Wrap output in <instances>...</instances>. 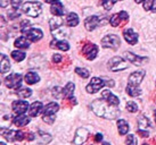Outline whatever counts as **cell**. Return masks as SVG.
Listing matches in <instances>:
<instances>
[{"mask_svg":"<svg viewBox=\"0 0 156 145\" xmlns=\"http://www.w3.org/2000/svg\"><path fill=\"white\" fill-rule=\"evenodd\" d=\"M91 109L98 117L105 118V119H116L120 116V110L117 109L116 106H113L108 103L104 99H97L91 103Z\"/></svg>","mask_w":156,"mask_h":145,"instance_id":"6da1fadb","label":"cell"},{"mask_svg":"<svg viewBox=\"0 0 156 145\" xmlns=\"http://www.w3.org/2000/svg\"><path fill=\"white\" fill-rule=\"evenodd\" d=\"M23 12L30 16V17H38L41 12H42V5L40 2H34V1H29L23 5Z\"/></svg>","mask_w":156,"mask_h":145,"instance_id":"7a4b0ae2","label":"cell"},{"mask_svg":"<svg viewBox=\"0 0 156 145\" xmlns=\"http://www.w3.org/2000/svg\"><path fill=\"white\" fill-rule=\"evenodd\" d=\"M107 67L111 72H121L128 68V62L122 57H113L108 60Z\"/></svg>","mask_w":156,"mask_h":145,"instance_id":"3957f363","label":"cell"},{"mask_svg":"<svg viewBox=\"0 0 156 145\" xmlns=\"http://www.w3.org/2000/svg\"><path fill=\"white\" fill-rule=\"evenodd\" d=\"M21 32L30 40L31 42H37V41H40L41 39L44 38V33H42V31L40 30V29L25 27V29H22Z\"/></svg>","mask_w":156,"mask_h":145,"instance_id":"277c9868","label":"cell"},{"mask_svg":"<svg viewBox=\"0 0 156 145\" xmlns=\"http://www.w3.org/2000/svg\"><path fill=\"white\" fill-rule=\"evenodd\" d=\"M23 77L21 74H10L9 76L5 78V85L8 89H14V90H18L22 84Z\"/></svg>","mask_w":156,"mask_h":145,"instance_id":"5b68a950","label":"cell"},{"mask_svg":"<svg viewBox=\"0 0 156 145\" xmlns=\"http://www.w3.org/2000/svg\"><path fill=\"white\" fill-rule=\"evenodd\" d=\"M121 44L120 38L115 34H108L104 36L101 40V47L103 48H111V49H117Z\"/></svg>","mask_w":156,"mask_h":145,"instance_id":"8992f818","label":"cell"},{"mask_svg":"<svg viewBox=\"0 0 156 145\" xmlns=\"http://www.w3.org/2000/svg\"><path fill=\"white\" fill-rule=\"evenodd\" d=\"M105 85H106L105 79L99 78V77H94V78H91L90 83L87 85L86 90H87L88 93L94 94V93H97V92H98L101 87H104Z\"/></svg>","mask_w":156,"mask_h":145,"instance_id":"52a82bcc","label":"cell"},{"mask_svg":"<svg viewBox=\"0 0 156 145\" xmlns=\"http://www.w3.org/2000/svg\"><path fill=\"white\" fill-rule=\"evenodd\" d=\"M1 134H2V136L8 142H17V141L20 142L24 138V134L21 130H12V129L5 130L4 128H2Z\"/></svg>","mask_w":156,"mask_h":145,"instance_id":"ba28073f","label":"cell"},{"mask_svg":"<svg viewBox=\"0 0 156 145\" xmlns=\"http://www.w3.org/2000/svg\"><path fill=\"white\" fill-rule=\"evenodd\" d=\"M88 136H89V130L84 127H80L76 129L75 132V136H74V144L75 145H82L84 142L88 140Z\"/></svg>","mask_w":156,"mask_h":145,"instance_id":"9c48e42d","label":"cell"},{"mask_svg":"<svg viewBox=\"0 0 156 145\" xmlns=\"http://www.w3.org/2000/svg\"><path fill=\"white\" fill-rule=\"evenodd\" d=\"M82 53L86 56V58L88 60H94L98 55V47L94 43L86 44L82 49Z\"/></svg>","mask_w":156,"mask_h":145,"instance_id":"30bf717a","label":"cell"},{"mask_svg":"<svg viewBox=\"0 0 156 145\" xmlns=\"http://www.w3.org/2000/svg\"><path fill=\"white\" fill-rule=\"evenodd\" d=\"M12 108H13V111L16 113V115H23L25 113L27 109L30 108L29 103L24 101V100H16L14 101L13 104H12Z\"/></svg>","mask_w":156,"mask_h":145,"instance_id":"8fae6325","label":"cell"},{"mask_svg":"<svg viewBox=\"0 0 156 145\" xmlns=\"http://www.w3.org/2000/svg\"><path fill=\"white\" fill-rule=\"evenodd\" d=\"M124 57L126 58L128 61H130L131 64L136 65V66H140V65H143L148 61L147 57H140V56L134 55V53L129 52V51L124 52Z\"/></svg>","mask_w":156,"mask_h":145,"instance_id":"7c38bea8","label":"cell"},{"mask_svg":"<svg viewBox=\"0 0 156 145\" xmlns=\"http://www.w3.org/2000/svg\"><path fill=\"white\" fill-rule=\"evenodd\" d=\"M146 75V72L145 70H138V72H132L130 76H129V79H128V84L134 86H139L143 82L144 77Z\"/></svg>","mask_w":156,"mask_h":145,"instance_id":"4fadbf2b","label":"cell"},{"mask_svg":"<svg viewBox=\"0 0 156 145\" xmlns=\"http://www.w3.org/2000/svg\"><path fill=\"white\" fill-rule=\"evenodd\" d=\"M128 19H129V15H128V13L124 12V10H122V12H120V13L112 15V17H111V19H109V23H111V25H112L113 27H116V26L120 25L121 21H128Z\"/></svg>","mask_w":156,"mask_h":145,"instance_id":"5bb4252c","label":"cell"},{"mask_svg":"<svg viewBox=\"0 0 156 145\" xmlns=\"http://www.w3.org/2000/svg\"><path fill=\"white\" fill-rule=\"evenodd\" d=\"M123 36H124L126 42L131 46H133L138 42V33H136L132 29H126L123 31Z\"/></svg>","mask_w":156,"mask_h":145,"instance_id":"9a60e30c","label":"cell"},{"mask_svg":"<svg viewBox=\"0 0 156 145\" xmlns=\"http://www.w3.org/2000/svg\"><path fill=\"white\" fill-rule=\"evenodd\" d=\"M51 34L54 35V38L56 40H64L69 35V30L65 26H59L58 29L51 31Z\"/></svg>","mask_w":156,"mask_h":145,"instance_id":"2e32d148","label":"cell"},{"mask_svg":"<svg viewBox=\"0 0 156 145\" xmlns=\"http://www.w3.org/2000/svg\"><path fill=\"white\" fill-rule=\"evenodd\" d=\"M99 24H100V18L98 16H95V15L89 16L84 21V26H86V29L88 31H94Z\"/></svg>","mask_w":156,"mask_h":145,"instance_id":"e0dca14e","label":"cell"},{"mask_svg":"<svg viewBox=\"0 0 156 145\" xmlns=\"http://www.w3.org/2000/svg\"><path fill=\"white\" fill-rule=\"evenodd\" d=\"M44 104H42V102L35 101L29 108V115H30V117H37V116H39L44 111Z\"/></svg>","mask_w":156,"mask_h":145,"instance_id":"ac0fdd59","label":"cell"},{"mask_svg":"<svg viewBox=\"0 0 156 145\" xmlns=\"http://www.w3.org/2000/svg\"><path fill=\"white\" fill-rule=\"evenodd\" d=\"M101 98L104 99V100H106L108 103L113 104V106L119 107V104H120V100H119V98H117L116 95H114V94H113L109 90L103 91V93H101Z\"/></svg>","mask_w":156,"mask_h":145,"instance_id":"d6986e66","label":"cell"},{"mask_svg":"<svg viewBox=\"0 0 156 145\" xmlns=\"http://www.w3.org/2000/svg\"><path fill=\"white\" fill-rule=\"evenodd\" d=\"M50 47L59 49V50H63V51H67L69 49V44L65 40H54V41L50 43Z\"/></svg>","mask_w":156,"mask_h":145,"instance_id":"ffe728a7","label":"cell"},{"mask_svg":"<svg viewBox=\"0 0 156 145\" xmlns=\"http://www.w3.org/2000/svg\"><path fill=\"white\" fill-rule=\"evenodd\" d=\"M30 117H27V116H25L24 113L23 115H17L15 118H14V124L16 125L17 127H24V126H26V125L30 123Z\"/></svg>","mask_w":156,"mask_h":145,"instance_id":"44dd1931","label":"cell"},{"mask_svg":"<svg viewBox=\"0 0 156 145\" xmlns=\"http://www.w3.org/2000/svg\"><path fill=\"white\" fill-rule=\"evenodd\" d=\"M14 46L16 48H20V49H29L30 48V40L26 36H20L15 40Z\"/></svg>","mask_w":156,"mask_h":145,"instance_id":"7402d4cb","label":"cell"},{"mask_svg":"<svg viewBox=\"0 0 156 145\" xmlns=\"http://www.w3.org/2000/svg\"><path fill=\"white\" fill-rule=\"evenodd\" d=\"M24 79L27 84H30V85H33L35 83H38L40 81V76L34 72H29L25 74V76H24Z\"/></svg>","mask_w":156,"mask_h":145,"instance_id":"603a6c76","label":"cell"},{"mask_svg":"<svg viewBox=\"0 0 156 145\" xmlns=\"http://www.w3.org/2000/svg\"><path fill=\"white\" fill-rule=\"evenodd\" d=\"M59 110V106L56 102H50L44 108V115H55L57 111Z\"/></svg>","mask_w":156,"mask_h":145,"instance_id":"cb8c5ba5","label":"cell"},{"mask_svg":"<svg viewBox=\"0 0 156 145\" xmlns=\"http://www.w3.org/2000/svg\"><path fill=\"white\" fill-rule=\"evenodd\" d=\"M50 12H51L52 15L55 16H62L64 15V7H63V4L61 1H58L56 4H52L51 7H50Z\"/></svg>","mask_w":156,"mask_h":145,"instance_id":"d4e9b609","label":"cell"},{"mask_svg":"<svg viewBox=\"0 0 156 145\" xmlns=\"http://www.w3.org/2000/svg\"><path fill=\"white\" fill-rule=\"evenodd\" d=\"M10 69V61L9 58L6 55H1V61H0V70L2 74L9 72Z\"/></svg>","mask_w":156,"mask_h":145,"instance_id":"484cf974","label":"cell"},{"mask_svg":"<svg viewBox=\"0 0 156 145\" xmlns=\"http://www.w3.org/2000/svg\"><path fill=\"white\" fill-rule=\"evenodd\" d=\"M74 89H75V85H74L72 82H69L66 86L63 89V94H64V98L66 99H72L73 98V93H74Z\"/></svg>","mask_w":156,"mask_h":145,"instance_id":"4316f807","label":"cell"},{"mask_svg":"<svg viewBox=\"0 0 156 145\" xmlns=\"http://www.w3.org/2000/svg\"><path fill=\"white\" fill-rule=\"evenodd\" d=\"M117 129H119L120 135H126V134H128L130 127H129V124L124 119H119L117 120Z\"/></svg>","mask_w":156,"mask_h":145,"instance_id":"83f0119b","label":"cell"},{"mask_svg":"<svg viewBox=\"0 0 156 145\" xmlns=\"http://www.w3.org/2000/svg\"><path fill=\"white\" fill-rule=\"evenodd\" d=\"M66 24L69 27H74L79 24V16L75 13H69L66 17Z\"/></svg>","mask_w":156,"mask_h":145,"instance_id":"f1b7e54d","label":"cell"},{"mask_svg":"<svg viewBox=\"0 0 156 145\" xmlns=\"http://www.w3.org/2000/svg\"><path fill=\"white\" fill-rule=\"evenodd\" d=\"M126 90V93L129 94L130 96H132V98H134V96H139V95L141 94V89H140L139 86H134V85L128 84Z\"/></svg>","mask_w":156,"mask_h":145,"instance_id":"f546056e","label":"cell"},{"mask_svg":"<svg viewBox=\"0 0 156 145\" xmlns=\"http://www.w3.org/2000/svg\"><path fill=\"white\" fill-rule=\"evenodd\" d=\"M144 9L146 12H156V0H145Z\"/></svg>","mask_w":156,"mask_h":145,"instance_id":"4dcf8cb0","label":"cell"},{"mask_svg":"<svg viewBox=\"0 0 156 145\" xmlns=\"http://www.w3.org/2000/svg\"><path fill=\"white\" fill-rule=\"evenodd\" d=\"M138 126H139V129H144V130H146V129L149 127V120H148L147 117H145V116H140V118L138 119Z\"/></svg>","mask_w":156,"mask_h":145,"instance_id":"1f68e13d","label":"cell"},{"mask_svg":"<svg viewBox=\"0 0 156 145\" xmlns=\"http://www.w3.org/2000/svg\"><path fill=\"white\" fill-rule=\"evenodd\" d=\"M64 24V22H63V19L62 18H51L50 19V22H49V25H50V30H56V29H58L59 26H62Z\"/></svg>","mask_w":156,"mask_h":145,"instance_id":"d6a6232c","label":"cell"},{"mask_svg":"<svg viewBox=\"0 0 156 145\" xmlns=\"http://www.w3.org/2000/svg\"><path fill=\"white\" fill-rule=\"evenodd\" d=\"M12 57H13V59L15 60V61H18V62H21V61H23V60L25 59L26 55L23 51H20V50H15V51L12 52Z\"/></svg>","mask_w":156,"mask_h":145,"instance_id":"836d02e7","label":"cell"},{"mask_svg":"<svg viewBox=\"0 0 156 145\" xmlns=\"http://www.w3.org/2000/svg\"><path fill=\"white\" fill-rule=\"evenodd\" d=\"M16 94H17L20 98L27 99L29 96L32 95V90H31V89H27V87H26V89H20V90H17Z\"/></svg>","mask_w":156,"mask_h":145,"instance_id":"e575fe53","label":"cell"},{"mask_svg":"<svg viewBox=\"0 0 156 145\" xmlns=\"http://www.w3.org/2000/svg\"><path fill=\"white\" fill-rule=\"evenodd\" d=\"M37 136L41 138V143H42V144H47V143H49V142L51 141V136H50L49 134H47V133L41 132V130L38 132V135H37Z\"/></svg>","mask_w":156,"mask_h":145,"instance_id":"d590c367","label":"cell"},{"mask_svg":"<svg viewBox=\"0 0 156 145\" xmlns=\"http://www.w3.org/2000/svg\"><path fill=\"white\" fill-rule=\"evenodd\" d=\"M116 2L117 0H101V5L105 8V10H111L113 8V6Z\"/></svg>","mask_w":156,"mask_h":145,"instance_id":"8d00e7d4","label":"cell"},{"mask_svg":"<svg viewBox=\"0 0 156 145\" xmlns=\"http://www.w3.org/2000/svg\"><path fill=\"white\" fill-rule=\"evenodd\" d=\"M75 72L78 74L79 76H81L82 78H88L89 77V75H90V72H89V70L86 68H80V67H76L75 68Z\"/></svg>","mask_w":156,"mask_h":145,"instance_id":"74e56055","label":"cell"},{"mask_svg":"<svg viewBox=\"0 0 156 145\" xmlns=\"http://www.w3.org/2000/svg\"><path fill=\"white\" fill-rule=\"evenodd\" d=\"M126 109L128 111H130V112H137L138 111V106H137V103L133 102V101H129V102L126 103Z\"/></svg>","mask_w":156,"mask_h":145,"instance_id":"f35d334b","label":"cell"},{"mask_svg":"<svg viewBox=\"0 0 156 145\" xmlns=\"http://www.w3.org/2000/svg\"><path fill=\"white\" fill-rule=\"evenodd\" d=\"M55 119H56L55 115H44L42 116V120H44V123H47V124H49V125L54 124Z\"/></svg>","mask_w":156,"mask_h":145,"instance_id":"ab89813d","label":"cell"},{"mask_svg":"<svg viewBox=\"0 0 156 145\" xmlns=\"http://www.w3.org/2000/svg\"><path fill=\"white\" fill-rule=\"evenodd\" d=\"M137 143H138V141H137V138H136L134 135H132V134L128 135V137H126V145H137Z\"/></svg>","mask_w":156,"mask_h":145,"instance_id":"60d3db41","label":"cell"},{"mask_svg":"<svg viewBox=\"0 0 156 145\" xmlns=\"http://www.w3.org/2000/svg\"><path fill=\"white\" fill-rule=\"evenodd\" d=\"M52 95H54L55 98H62V96H64L63 89H61V87H55V89H52Z\"/></svg>","mask_w":156,"mask_h":145,"instance_id":"b9f144b4","label":"cell"},{"mask_svg":"<svg viewBox=\"0 0 156 145\" xmlns=\"http://www.w3.org/2000/svg\"><path fill=\"white\" fill-rule=\"evenodd\" d=\"M21 4H22V0H10V5L14 10H18L21 7Z\"/></svg>","mask_w":156,"mask_h":145,"instance_id":"7bdbcfd3","label":"cell"},{"mask_svg":"<svg viewBox=\"0 0 156 145\" xmlns=\"http://www.w3.org/2000/svg\"><path fill=\"white\" fill-rule=\"evenodd\" d=\"M62 59H63V57H62L59 53H55V55L52 56V61H54L55 64H58V62H61Z\"/></svg>","mask_w":156,"mask_h":145,"instance_id":"ee69618b","label":"cell"},{"mask_svg":"<svg viewBox=\"0 0 156 145\" xmlns=\"http://www.w3.org/2000/svg\"><path fill=\"white\" fill-rule=\"evenodd\" d=\"M138 134L141 137H148L149 136V133L147 130H144V129H138Z\"/></svg>","mask_w":156,"mask_h":145,"instance_id":"f6af8a7d","label":"cell"},{"mask_svg":"<svg viewBox=\"0 0 156 145\" xmlns=\"http://www.w3.org/2000/svg\"><path fill=\"white\" fill-rule=\"evenodd\" d=\"M95 140H96V142H100L101 140H103V135H101V134H97Z\"/></svg>","mask_w":156,"mask_h":145,"instance_id":"bcb514c9","label":"cell"},{"mask_svg":"<svg viewBox=\"0 0 156 145\" xmlns=\"http://www.w3.org/2000/svg\"><path fill=\"white\" fill-rule=\"evenodd\" d=\"M105 82H106V85L111 86V87L114 86V81H112V79H109V81H105Z\"/></svg>","mask_w":156,"mask_h":145,"instance_id":"7dc6e473","label":"cell"},{"mask_svg":"<svg viewBox=\"0 0 156 145\" xmlns=\"http://www.w3.org/2000/svg\"><path fill=\"white\" fill-rule=\"evenodd\" d=\"M44 1H46V2H48V4H56V2H58V1H59V0H44Z\"/></svg>","mask_w":156,"mask_h":145,"instance_id":"c3c4849f","label":"cell"},{"mask_svg":"<svg viewBox=\"0 0 156 145\" xmlns=\"http://www.w3.org/2000/svg\"><path fill=\"white\" fill-rule=\"evenodd\" d=\"M134 1H136V2H137V4H140V2H144V1H145V0H134Z\"/></svg>","mask_w":156,"mask_h":145,"instance_id":"681fc988","label":"cell"},{"mask_svg":"<svg viewBox=\"0 0 156 145\" xmlns=\"http://www.w3.org/2000/svg\"><path fill=\"white\" fill-rule=\"evenodd\" d=\"M101 145H112V144H111V143H107V142H104Z\"/></svg>","mask_w":156,"mask_h":145,"instance_id":"f907efd6","label":"cell"},{"mask_svg":"<svg viewBox=\"0 0 156 145\" xmlns=\"http://www.w3.org/2000/svg\"><path fill=\"white\" fill-rule=\"evenodd\" d=\"M154 115H155V121H156V109H155V111H154Z\"/></svg>","mask_w":156,"mask_h":145,"instance_id":"816d5d0a","label":"cell"},{"mask_svg":"<svg viewBox=\"0 0 156 145\" xmlns=\"http://www.w3.org/2000/svg\"><path fill=\"white\" fill-rule=\"evenodd\" d=\"M0 145H6V144H5L4 142H1V143H0Z\"/></svg>","mask_w":156,"mask_h":145,"instance_id":"f5cc1de1","label":"cell"},{"mask_svg":"<svg viewBox=\"0 0 156 145\" xmlns=\"http://www.w3.org/2000/svg\"><path fill=\"white\" fill-rule=\"evenodd\" d=\"M143 145H149V144H146V143H144V144Z\"/></svg>","mask_w":156,"mask_h":145,"instance_id":"db71d44e","label":"cell"}]
</instances>
